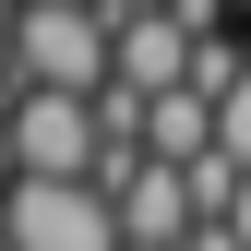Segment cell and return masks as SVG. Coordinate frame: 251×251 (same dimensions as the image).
<instances>
[{
	"label": "cell",
	"instance_id": "cell-1",
	"mask_svg": "<svg viewBox=\"0 0 251 251\" xmlns=\"http://www.w3.org/2000/svg\"><path fill=\"white\" fill-rule=\"evenodd\" d=\"M0 239L12 251H120V215L84 179H12L0 192Z\"/></svg>",
	"mask_w": 251,
	"mask_h": 251
},
{
	"label": "cell",
	"instance_id": "cell-2",
	"mask_svg": "<svg viewBox=\"0 0 251 251\" xmlns=\"http://www.w3.org/2000/svg\"><path fill=\"white\" fill-rule=\"evenodd\" d=\"M12 179H96V96H0Z\"/></svg>",
	"mask_w": 251,
	"mask_h": 251
},
{
	"label": "cell",
	"instance_id": "cell-3",
	"mask_svg": "<svg viewBox=\"0 0 251 251\" xmlns=\"http://www.w3.org/2000/svg\"><path fill=\"white\" fill-rule=\"evenodd\" d=\"M0 96H12V0H0Z\"/></svg>",
	"mask_w": 251,
	"mask_h": 251
},
{
	"label": "cell",
	"instance_id": "cell-4",
	"mask_svg": "<svg viewBox=\"0 0 251 251\" xmlns=\"http://www.w3.org/2000/svg\"><path fill=\"white\" fill-rule=\"evenodd\" d=\"M0 192H12V120H0Z\"/></svg>",
	"mask_w": 251,
	"mask_h": 251
},
{
	"label": "cell",
	"instance_id": "cell-5",
	"mask_svg": "<svg viewBox=\"0 0 251 251\" xmlns=\"http://www.w3.org/2000/svg\"><path fill=\"white\" fill-rule=\"evenodd\" d=\"M0 251H12V239H0Z\"/></svg>",
	"mask_w": 251,
	"mask_h": 251
}]
</instances>
